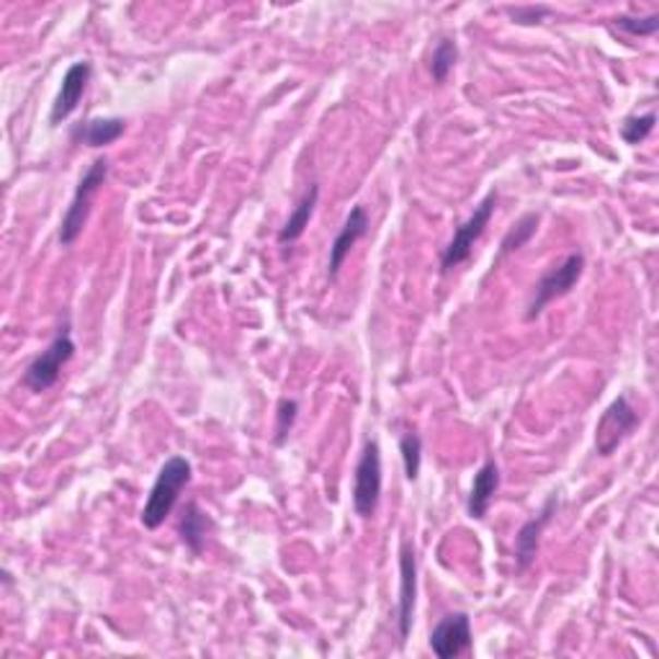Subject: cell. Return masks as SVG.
I'll return each instance as SVG.
<instances>
[{
    "mask_svg": "<svg viewBox=\"0 0 659 659\" xmlns=\"http://www.w3.org/2000/svg\"><path fill=\"white\" fill-rule=\"evenodd\" d=\"M124 129L127 121L121 117H101V119H88L81 121V124L73 127V132H70V140L75 142V145H85V147H106L113 145V142L124 137Z\"/></svg>",
    "mask_w": 659,
    "mask_h": 659,
    "instance_id": "cell-14",
    "label": "cell"
},
{
    "mask_svg": "<svg viewBox=\"0 0 659 659\" xmlns=\"http://www.w3.org/2000/svg\"><path fill=\"white\" fill-rule=\"evenodd\" d=\"M458 62V47L454 39H441L439 47L433 49V57H431V75L435 83H446L451 70L456 68Z\"/></svg>",
    "mask_w": 659,
    "mask_h": 659,
    "instance_id": "cell-19",
    "label": "cell"
},
{
    "mask_svg": "<svg viewBox=\"0 0 659 659\" xmlns=\"http://www.w3.org/2000/svg\"><path fill=\"white\" fill-rule=\"evenodd\" d=\"M91 75H93L91 62L81 60V62L70 64L68 73L62 75V85H60V93H57L55 104H52V111H49V124H52V127L62 124V121L77 109V104H81L83 93L91 83Z\"/></svg>",
    "mask_w": 659,
    "mask_h": 659,
    "instance_id": "cell-12",
    "label": "cell"
},
{
    "mask_svg": "<svg viewBox=\"0 0 659 659\" xmlns=\"http://www.w3.org/2000/svg\"><path fill=\"white\" fill-rule=\"evenodd\" d=\"M299 415V403L297 399H281L276 410V446H284L289 433L293 431V422Z\"/></svg>",
    "mask_w": 659,
    "mask_h": 659,
    "instance_id": "cell-22",
    "label": "cell"
},
{
    "mask_svg": "<svg viewBox=\"0 0 659 659\" xmlns=\"http://www.w3.org/2000/svg\"><path fill=\"white\" fill-rule=\"evenodd\" d=\"M320 202V185L312 183L310 189L302 199H299V204L293 206V212L289 214V219H286V225L281 227V232H278V245H293L302 235L307 232V227H310V219L314 214V206Z\"/></svg>",
    "mask_w": 659,
    "mask_h": 659,
    "instance_id": "cell-16",
    "label": "cell"
},
{
    "mask_svg": "<svg viewBox=\"0 0 659 659\" xmlns=\"http://www.w3.org/2000/svg\"><path fill=\"white\" fill-rule=\"evenodd\" d=\"M657 124V113L647 111V113H632V117H626L621 121V140L626 142V145H642L644 140L649 137L651 132H655Z\"/></svg>",
    "mask_w": 659,
    "mask_h": 659,
    "instance_id": "cell-18",
    "label": "cell"
},
{
    "mask_svg": "<svg viewBox=\"0 0 659 659\" xmlns=\"http://www.w3.org/2000/svg\"><path fill=\"white\" fill-rule=\"evenodd\" d=\"M369 225H371L369 212L363 209V206H354V209H350V214L346 217V221H343L340 232L335 235L333 245H330V261H327V278H330V281H335V278H338L343 263H346L350 250L356 248V242L361 238H367Z\"/></svg>",
    "mask_w": 659,
    "mask_h": 659,
    "instance_id": "cell-11",
    "label": "cell"
},
{
    "mask_svg": "<svg viewBox=\"0 0 659 659\" xmlns=\"http://www.w3.org/2000/svg\"><path fill=\"white\" fill-rule=\"evenodd\" d=\"M191 477H193V469L185 456H170L168 462L163 464L140 515L142 526H145L147 531H157V528L168 520V515L176 511L181 492L189 487Z\"/></svg>",
    "mask_w": 659,
    "mask_h": 659,
    "instance_id": "cell-1",
    "label": "cell"
},
{
    "mask_svg": "<svg viewBox=\"0 0 659 659\" xmlns=\"http://www.w3.org/2000/svg\"><path fill=\"white\" fill-rule=\"evenodd\" d=\"M498 490H500V467L494 458H487L482 467L477 469L475 482H471V492L467 498L469 518L484 520L487 513H490V505H492Z\"/></svg>",
    "mask_w": 659,
    "mask_h": 659,
    "instance_id": "cell-13",
    "label": "cell"
},
{
    "mask_svg": "<svg viewBox=\"0 0 659 659\" xmlns=\"http://www.w3.org/2000/svg\"><path fill=\"white\" fill-rule=\"evenodd\" d=\"M106 178H109V160H106V157H96V160L88 165V170H85L81 181H77L73 202H70L68 212L62 214L60 235H57V240H60L62 248H70L77 238H81L85 221H88L93 199H96V193L101 191Z\"/></svg>",
    "mask_w": 659,
    "mask_h": 659,
    "instance_id": "cell-2",
    "label": "cell"
},
{
    "mask_svg": "<svg viewBox=\"0 0 659 659\" xmlns=\"http://www.w3.org/2000/svg\"><path fill=\"white\" fill-rule=\"evenodd\" d=\"M384 469H382V448L371 439L363 446V454L358 458L354 471V511L358 518H374L379 500H382Z\"/></svg>",
    "mask_w": 659,
    "mask_h": 659,
    "instance_id": "cell-6",
    "label": "cell"
},
{
    "mask_svg": "<svg viewBox=\"0 0 659 659\" xmlns=\"http://www.w3.org/2000/svg\"><path fill=\"white\" fill-rule=\"evenodd\" d=\"M471 642H475V636H471V619L464 611L443 615L439 626L431 632V649L439 659L467 655L471 649Z\"/></svg>",
    "mask_w": 659,
    "mask_h": 659,
    "instance_id": "cell-9",
    "label": "cell"
},
{
    "mask_svg": "<svg viewBox=\"0 0 659 659\" xmlns=\"http://www.w3.org/2000/svg\"><path fill=\"white\" fill-rule=\"evenodd\" d=\"M613 26L619 32L628 34V37H655L659 32V13H649V16H615Z\"/></svg>",
    "mask_w": 659,
    "mask_h": 659,
    "instance_id": "cell-21",
    "label": "cell"
},
{
    "mask_svg": "<svg viewBox=\"0 0 659 659\" xmlns=\"http://www.w3.org/2000/svg\"><path fill=\"white\" fill-rule=\"evenodd\" d=\"M539 214L536 212H528V214H523V217L515 221V225L507 229L505 232V238H503V242H500V253H498V261L500 257H505V255H511V253H515V250H520V248H526L528 242H531V238L536 235V229H539Z\"/></svg>",
    "mask_w": 659,
    "mask_h": 659,
    "instance_id": "cell-17",
    "label": "cell"
},
{
    "mask_svg": "<svg viewBox=\"0 0 659 659\" xmlns=\"http://www.w3.org/2000/svg\"><path fill=\"white\" fill-rule=\"evenodd\" d=\"M73 356H75V340H73V333H70V322H64V325L57 330L55 340L49 343V346L26 367V374H24L26 390H32L34 394L52 390L57 379L62 374V369L68 367Z\"/></svg>",
    "mask_w": 659,
    "mask_h": 659,
    "instance_id": "cell-4",
    "label": "cell"
},
{
    "mask_svg": "<svg viewBox=\"0 0 659 659\" xmlns=\"http://www.w3.org/2000/svg\"><path fill=\"white\" fill-rule=\"evenodd\" d=\"M639 412L636 407L628 403L626 394L615 397L611 405L606 407V412L600 415L598 426H596V451L598 456H613L623 441H628L634 435L636 428H639Z\"/></svg>",
    "mask_w": 659,
    "mask_h": 659,
    "instance_id": "cell-7",
    "label": "cell"
},
{
    "mask_svg": "<svg viewBox=\"0 0 659 659\" xmlns=\"http://www.w3.org/2000/svg\"><path fill=\"white\" fill-rule=\"evenodd\" d=\"M399 454H403L407 482H418L422 467V439L418 433H405L399 439Z\"/></svg>",
    "mask_w": 659,
    "mask_h": 659,
    "instance_id": "cell-20",
    "label": "cell"
},
{
    "mask_svg": "<svg viewBox=\"0 0 659 659\" xmlns=\"http://www.w3.org/2000/svg\"><path fill=\"white\" fill-rule=\"evenodd\" d=\"M494 209H498V191H490L475 206V212H471V217L467 221H462V225L456 227L454 238L446 248H443L441 253V271L443 274H448V271H454L462 266V263H467L471 257V250H475V242L482 238L487 225H490L494 217Z\"/></svg>",
    "mask_w": 659,
    "mask_h": 659,
    "instance_id": "cell-5",
    "label": "cell"
},
{
    "mask_svg": "<svg viewBox=\"0 0 659 659\" xmlns=\"http://www.w3.org/2000/svg\"><path fill=\"white\" fill-rule=\"evenodd\" d=\"M415 603H418V556L412 543L403 539L399 543V598H397V632L399 644L407 642L415 621Z\"/></svg>",
    "mask_w": 659,
    "mask_h": 659,
    "instance_id": "cell-8",
    "label": "cell"
},
{
    "mask_svg": "<svg viewBox=\"0 0 659 659\" xmlns=\"http://www.w3.org/2000/svg\"><path fill=\"white\" fill-rule=\"evenodd\" d=\"M507 16H511L515 24L520 26H536L541 24L543 19L551 16L549 5H515V9H505Z\"/></svg>",
    "mask_w": 659,
    "mask_h": 659,
    "instance_id": "cell-23",
    "label": "cell"
},
{
    "mask_svg": "<svg viewBox=\"0 0 659 659\" xmlns=\"http://www.w3.org/2000/svg\"><path fill=\"white\" fill-rule=\"evenodd\" d=\"M583 274H585V255L583 253H570L562 263L551 266L534 286V297H531V302H528L526 320L528 322L539 320L541 312L547 310L551 302L567 297V293L575 289L579 278H583Z\"/></svg>",
    "mask_w": 659,
    "mask_h": 659,
    "instance_id": "cell-3",
    "label": "cell"
},
{
    "mask_svg": "<svg viewBox=\"0 0 659 659\" xmlns=\"http://www.w3.org/2000/svg\"><path fill=\"white\" fill-rule=\"evenodd\" d=\"M214 531V520L206 515L199 503H185L181 511V520H178V536H181L183 547L191 551L193 556H202L206 539Z\"/></svg>",
    "mask_w": 659,
    "mask_h": 659,
    "instance_id": "cell-15",
    "label": "cell"
},
{
    "mask_svg": "<svg viewBox=\"0 0 659 659\" xmlns=\"http://www.w3.org/2000/svg\"><path fill=\"white\" fill-rule=\"evenodd\" d=\"M556 507H559V498L556 494H551L547 503H543L539 515H534L531 520H526L520 526L518 536H515V567H518V572L531 570V564L536 562V554H539L541 536L547 531L551 518L556 515Z\"/></svg>",
    "mask_w": 659,
    "mask_h": 659,
    "instance_id": "cell-10",
    "label": "cell"
}]
</instances>
